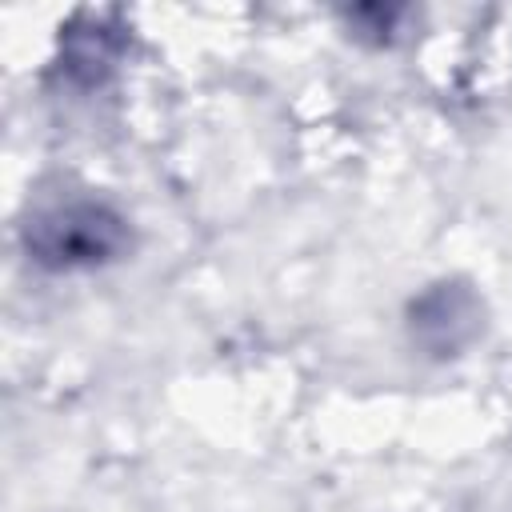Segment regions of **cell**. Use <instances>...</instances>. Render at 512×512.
Listing matches in <instances>:
<instances>
[{"mask_svg": "<svg viewBox=\"0 0 512 512\" xmlns=\"http://www.w3.org/2000/svg\"><path fill=\"white\" fill-rule=\"evenodd\" d=\"M480 332V300L460 284H436L412 304V336L428 352H456Z\"/></svg>", "mask_w": 512, "mask_h": 512, "instance_id": "7a4b0ae2", "label": "cell"}, {"mask_svg": "<svg viewBox=\"0 0 512 512\" xmlns=\"http://www.w3.org/2000/svg\"><path fill=\"white\" fill-rule=\"evenodd\" d=\"M120 48H124L120 32L112 24H104L100 16H92L84 28H72L64 36V72L76 84H88L92 88V84H100L116 68Z\"/></svg>", "mask_w": 512, "mask_h": 512, "instance_id": "3957f363", "label": "cell"}, {"mask_svg": "<svg viewBox=\"0 0 512 512\" xmlns=\"http://www.w3.org/2000/svg\"><path fill=\"white\" fill-rule=\"evenodd\" d=\"M24 244L44 268H92L124 252L128 224L116 208L100 200H64L28 220Z\"/></svg>", "mask_w": 512, "mask_h": 512, "instance_id": "6da1fadb", "label": "cell"}]
</instances>
